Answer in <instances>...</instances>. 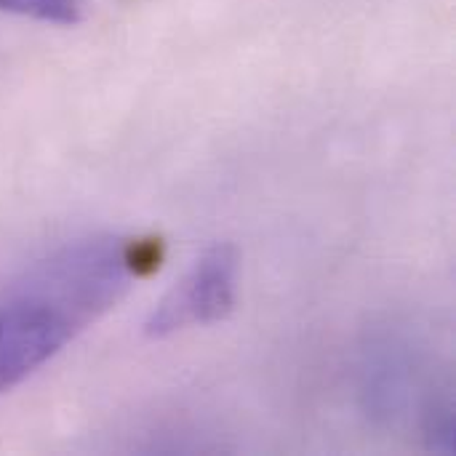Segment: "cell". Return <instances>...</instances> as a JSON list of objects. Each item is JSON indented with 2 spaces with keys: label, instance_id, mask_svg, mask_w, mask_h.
<instances>
[{
  "label": "cell",
  "instance_id": "1",
  "mask_svg": "<svg viewBox=\"0 0 456 456\" xmlns=\"http://www.w3.org/2000/svg\"><path fill=\"white\" fill-rule=\"evenodd\" d=\"M160 240L91 235L72 240L0 291V398L104 318L160 262Z\"/></svg>",
  "mask_w": 456,
  "mask_h": 456
},
{
  "label": "cell",
  "instance_id": "4",
  "mask_svg": "<svg viewBox=\"0 0 456 456\" xmlns=\"http://www.w3.org/2000/svg\"><path fill=\"white\" fill-rule=\"evenodd\" d=\"M88 0H0V13L72 27L86 19Z\"/></svg>",
  "mask_w": 456,
  "mask_h": 456
},
{
  "label": "cell",
  "instance_id": "2",
  "mask_svg": "<svg viewBox=\"0 0 456 456\" xmlns=\"http://www.w3.org/2000/svg\"><path fill=\"white\" fill-rule=\"evenodd\" d=\"M238 270L240 259L235 246L216 243L206 248L147 315L142 326L144 337L160 342L198 326L227 321L238 305Z\"/></svg>",
  "mask_w": 456,
  "mask_h": 456
},
{
  "label": "cell",
  "instance_id": "3",
  "mask_svg": "<svg viewBox=\"0 0 456 456\" xmlns=\"http://www.w3.org/2000/svg\"><path fill=\"white\" fill-rule=\"evenodd\" d=\"M414 390V361L409 358L403 345L382 342L369 355L363 369V395L366 406L382 417L395 419L411 401Z\"/></svg>",
  "mask_w": 456,
  "mask_h": 456
}]
</instances>
